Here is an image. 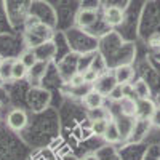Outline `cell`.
<instances>
[{
  "label": "cell",
  "instance_id": "cell-1",
  "mask_svg": "<svg viewBox=\"0 0 160 160\" xmlns=\"http://www.w3.org/2000/svg\"><path fill=\"white\" fill-rule=\"evenodd\" d=\"M7 125L13 131H21L26 125H28V114L22 109H13L7 115Z\"/></svg>",
  "mask_w": 160,
  "mask_h": 160
},
{
  "label": "cell",
  "instance_id": "cell-2",
  "mask_svg": "<svg viewBox=\"0 0 160 160\" xmlns=\"http://www.w3.org/2000/svg\"><path fill=\"white\" fill-rule=\"evenodd\" d=\"M133 77H135V71L130 64H122V66H117L115 71H114V78L118 85H123V83H130Z\"/></svg>",
  "mask_w": 160,
  "mask_h": 160
},
{
  "label": "cell",
  "instance_id": "cell-3",
  "mask_svg": "<svg viewBox=\"0 0 160 160\" xmlns=\"http://www.w3.org/2000/svg\"><path fill=\"white\" fill-rule=\"evenodd\" d=\"M83 104L90 111L99 109V108H102V104H104V95L101 91H98V90H91L83 96Z\"/></svg>",
  "mask_w": 160,
  "mask_h": 160
},
{
  "label": "cell",
  "instance_id": "cell-4",
  "mask_svg": "<svg viewBox=\"0 0 160 160\" xmlns=\"http://www.w3.org/2000/svg\"><path fill=\"white\" fill-rule=\"evenodd\" d=\"M104 21L109 26H118L123 21V11L118 7H108L104 10Z\"/></svg>",
  "mask_w": 160,
  "mask_h": 160
},
{
  "label": "cell",
  "instance_id": "cell-5",
  "mask_svg": "<svg viewBox=\"0 0 160 160\" xmlns=\"http://www.w3.org/2000/svg\"><path fill=\"white\" fill-rule=\"evenodd\" d=\"M96 19V11L95 10H90V8H85V10H80V13L77 15L75 21L80 28H88L95 22Z\"/></svg>",
  "mask_w": 160,
  "mask_h": 160
},
{
  "label": "cell",
  "instance_id": "cell-6",
  "mask_svg": "<svg viewBox=\"0 0 160 160\" xmlns=\"http://www.w3.org/2000/svg\"><path fill=\"white\" fill-rule=\"evenodd\" d=\"M133 88H135V95L138 99H149L151 96V87L146 83V80L138 78L135 83H133Z\"/></svg>",
  "mask_w": 160,
  "mask_h": 160
},
{
  "label": "cell",
  "instance_id": "cell-7",
  "mask_svg": "<svg viewBox=\"0 0 160 160\" xmlns=\"http://www.w3.org/2000/svg\"><path fill=\"white\" fill-rule=\"evenodd\" d=\"M120 128H118V125L114 122V120H109V123H108V128H106V131H104V139L108 141V142H117L118 139H120Z\"/></svg>",
  "mask_w": 160,
  "mask_h": 160
},
{
  "label": "cell",
  "instance_id": "cell-8",
  "mask_svg": "<svg viewBox=\"0 0 160 160\" xmlns=\"http://www.w3.org/2000/svg\"><path fill=\"white\" fill-rule=\"evenodd\" d=\"M29 69L24 66V62L21 59L13 61V69H11V80H22L26 75H28Z\"/></svg>",
  "mask_w": 160,
  "mask_h": 160
},
{
  "label": "cell",
  "instance_id": "cell-9",
  "mask_svg": "<svg viewBox=\"0 0 160 160\" xmlns=\"http://www.w3.org/2000/svg\"><path fill=\"white\" fill-rule=\"evenodd\" d=\"M122 111L128 117L136 115V112H138V101L135 98H123L122 99Z\"/></svg>",
  "mask_w": 160,
  "mask_h": 160
},
{
  "label": "cell",
  "instance_id": "cell-10",
  "mask_svg": "<svg viewBox=\"0 0 160 160\" xmlns=\"http://www.w3.org/2000/svg\"><path fill=\"white\" fill-rule=\"evenodd\" d=\"M11 69H13V59H2L0 62V80L10 82L11 80Z\"/></svg>",
  "mask_w": 160,
  "mask_h": 160
},
{
  "label": "cell",
  "instance_id": "cell-11",
  "mask_svg": "<svg viewBox=\"0 0 160 160\" xmlns=\"http://www.w3.org/2000/svg\"><path fill=\"white\" fill-rule=\"evenodd\" d=\"M108 123H109V120L106 118V117H102V118H93V122H91V131L95 133L96 136H102L106 128H108Z\"/></svg>",
  "mask_w": 160,
  "mask_h": 160
},
{
  "label": "cell",
  "instance_id": "cell-12",
  "mask_svg": "<svg viewBox=\"0 0 160 160\" xmlns=\"http://www.w3.org/2000/svg\"><path fill=\"white\" fill-rule=\"evenodd\" d=\"M21 61L24 62V66L28 69H32L34 66L37 64V56H35V53H32V51H26V53H22Z\"/></svg>",
  "mask_w": 160,
  "mask_h": 160
},
{
  "label": "cell",
  "instance_id": "cell-13",
  "mask_svg": "<svg viewBox=\"0 0 160 160\" xmlns=\"http://www.w3.org/2000/svg\"><path fill=\"white\" fill-rule=\"evenodd\" d=\"M83 78H85V83H95L99 78V72L95 69H87L83 72Z\"/></svg>",
  "mask_w": 160,
  "mask_h": 160
},
{
  "label": "cell",
  "instance_id": "cell-14",
  "mask_svg": "<svg viewBox=\"0 0 160 160\" xmlns=\"http://www.w3.org/2000/svg\"><path fill=\"white\" fill-rule=\"evenodd\" d=\"M71 85L72 87H83L85 85V78L82 72H75L71 75Z\"/></svg>",
  "mask_w": 160,
  "mask_h": 160
},
{
  "label": "cell",
  "instance_id": "cell-15",
  "mask_svg": "<svg viewBox=\"0 0 160 160\" xmlns=\"http://www.w3.org/2000/svg\"><path fill=\"white\" fill-rule=\"evenodd\" d=\"M149 120H151V123L154 127L160 128V106H155V109H154V112H152V115H151Z\"/></svg>",
  "mask_w": 160,
  "mask_h": 160
},
{
  "label": "cell",
  "instance_id": "cell-16",
  "mask_svg": "<svg viewBox=\"0 0 160 160\" xmlns=\"http://www.w3.org/2000/svg\"><path fill=\"white\" fill-rule=\"evenodd\" d=\"M83 160H99V158H98L95 154H88V155H85V157H83Z\"/></svg>",
  "mask_w": 160,
  "mask_h": 160
},
{
  "label": "cell",
  "instance_id": "cell-17",
  "mask_svg": "<svg viewBox=\"0 0 160 160\" xmlns=\"http://www.w3.org/2000/svg\"><path fill=\"white\" fill-rule=\"evenodd\" d=\"M0 62H2V56H0Z\"/></svg>",
  "mask_w": 160,
  "mask_h": 160
},
{
  "label": "cell",
  "instance_id": "cell-18",
  "mask_svg": "<svg viewBox=\"0 0 160 160\" xmlns=\"http://www.w3.org/2000/svg\"><path fill=\"white\" fill-rule=\"evenodd\" d=\"M0 108H2V102H0Z\"/></svg>",
  "mask_w": 160,
  "mask_h": 160
},
{
  "label": "cell",
  "instance_id": "cell-19",
  "mask_svg": "<svg viewBox=\"0 0 160 160\" xmlns=\"http://www.w3.org/2000/svg\"><path fill=\"white\" fill-rule=\"evenodd\" d=\"M158 160H160V158H158Z\"/></svg>",
  "mask_w": 160,
  "mask_h": 160
}]
</instances>
